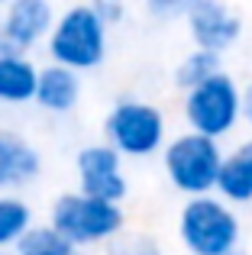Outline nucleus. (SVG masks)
<instances>
[{
    "label": "nucleus",
    "mask_w": 252,
    "mask_h": 255,
    "mask_svg": "<svg viewBox=\"0 0 252 255\" xmlns=\"http://www.w3.org/2000/svg\"><path fill=\"white\" fill-rule=\"evenodd\" d=\"M55 6L49 0H13L0 13V32L16 52H29L39 42H49L52 29H55Z\"/></svg>",
    "instance_id": "obj_9"
},
{
    "label": "nucleus",
    "mask_w": 252,
    "mask_h": 255,
    "mask_svg": "<svg viewBox=\"0 0 252 255\" xmlns=\"http://www.w3.org/2000/svg\"><path fill=\"white\" fill-rule=\"evenodd\" d=\"M32 230V210L16 194H0V252H13Z\"/></svg>",
    "instance_id": "obj_14"
},
{
    "label": "nucleus",
    "mask_w": 252,
    "mask_h": 255,
    "mask_svg": "<svg viewBox=\"0 0 252 255\" xmlns=\"http://www.w3.org/2000/svg\"><path fill=\"white\" fill-rule=\"evenodd\" d=\"M168 123L155 104L139 97H123L110 107L104 120V142L126 158H149L168 145Z\"/></svg>",
    "instance_id": "obj_5"
},
{
    "label": "nucleus",
    "mask_w": 252,
    "mask_h": 255,
    "mask_svg": "<svg viewBox=\"0 0 252 255\" xmlns=\"http://www.w3.org/2000/svg\"><path fill=\"white\" fill-rule=\"evenodd\" d=\"M75 171H78V191L94 200L120 204L126 197V174H123V155L107 142H94L78 149L75 155Z\"/></svg>",
    "instance_id": "obj_7"
},
{
    "label": "nucleus",
    "mask_w": 252,
    "mask_h": 255,
    "mask_svg": "<svg viewBox=\"0 0 252 255\" xmlns=\"http://www.w3.org/2000/svg\"><path fill=\"white\" fill-rule=\"evenodd\" d=\"M181 110H184V123H188L191 132L220 142L243 120V87L227 71H220L217 78H210L201 87L184 94Z\"/></svg>",
    "instance_id": "obj_6"
},
{
    "label": "nucleus",
    "mask_w": 252,
    "mask_h": 255,
    "mask_svg": "<svg viewBox=\"0 0 252 255\" xmlns=\"http://www.w3.org/2000/svg\"><path fill=\"white\" fill-rule=\"evenodd\" d=\"M13 255H84V249L71 246L68 239H62L45 223V226H32L29 236L13 249Z\"/></svg>",
    "instance_id": "obj_16"
},
{
    "label": "nucleus",
    "mask_w": 252,
    "mask_h": 255,
    "mask_svg": "<svg viewBox=\"0 0 252 255\" xmlns=\"http://www.w3.org/2000/svg\"><path fill=\"white\" fill-rule=\"evenodd\" d=\"M223 158H227V152L220 149L217 139L197 136L191 129L178 132L162 149V165H165V174H168L171 187L178 194H184L188 200L217 194Z\"/></svg>",
    "instance_id": "obj_3"
},
{
    "label": "nucleus",
    "mask_w": 252,
    "mask_h": 255,
    "mask_svg": "<svg viewBox=\"0 0 252 255\" xmlns=\"http://www.w3.org/2000/svg\"><path fill=\"white\" fill-rule=\"evenodd\" d=\"M240 236L243 226L236 210L217 194L184 200L178 213V239L191 255H233L240 252Z\"/></svg>",
    "instance_id": "obj_4"
},
{
    "label": "nucleus",
    "mask_w": 252,
    "mask_h": 255,
    "mask_svg": "<svg viewBox=\"0 0 252 255\" xmlns=\"http://www.w3.org/2000/svg\"><path fill=\"white\" fill-rule=\"evenodd\" d=\"M243 120L252 126V84L243 87Z\"/></svg>",
    "instance_id": "obj_20"
},
{
    "label": "nucleus",
    "mask_w": 252,
    "mask_h": 255,
    "mask_svg": "<svg viewBox=\"0 0 252 255\" xmlns=\"http://www.w3.org/2000/svg\"><path fill=\"white\" fill-rule=\"evenodd\" d=\"M184 23H188L194 49L214 52V55L236 45V39L243 32V16L230 3H220V0H191Z\"/></svg>",
    "instance_id": "obj_8"
},
{
    "label": "nucleus",
    "mask_w": 252,
    "mask_h": 255,
    "mask_svg": "<svg viewBox=\"0 0 252 255\" xmlns=\"http://www.w3.org/2000/svg\"><path fill=\"white\" fill-rule=\"evenodd\" d=\"M13 52H16V49H13V45L6 42V36L0 32V58H3V55H13Z\"/></svg>",
    "instance_id": "obj_21"
},
{
    "label": "nucleus",
    "mask_w": 252,
    "mask_h": 255,
    "mask_svg": "<svg viewBox=\"0 0 252 255\" xmlns=\"http://www.w3.org/2000/svg\"><path fill=\"white\" fill-rule=\"evenodd\" d=\"M123 207L107 204V200H94L81 191L58 194L52 200L49 210V226L62 239H68L78 249H91V246L117 243L123 233Z\"/></svg>",
    "instance_id": "obj_2"
},
{
    "label": "nucleus",
    "mask_w": 252,
    "mask_h": 255,
    "mask_svg": "<svg viewBox=\"0 0 252 255\" xmlns=\"http://www.w3.org/2000/svg\"><path fill=\"white\" fill-rule=\"evenodd\" d=\"M107 255H165V249L149 236H123L110 243Z\"/></svg>",
    "instance_id": "obj_17"
},
{
    "label": "nucleus",
    "mask_w": 252,
    "mask_h": 255,
    "mask_svg": "<svg viewBox=\"0 0 252 255\" xmlns=\"http://www.w3.org/2000/svg\"><path fill=\"white\" fill-rule=\"evenodd\" d=\"M220 55H214V52H204V49H194L188 52V55L178 62L175 68V84L181 87L184 94L194 91V87H201L204 81H210V78L220 75Z\"/></svg>",
    "instance_id": "obj_15"
},
{
    "label": "nucleus",
    "mask_w": 252,
    "mask_h": 255,
    "mask_svg": "<svg viewBox=\"0 0 252 255\" xmlns=\"http://www.w3.org/2000/svg\"><path fill=\"white\" fill-rule=\"evenodd\" d=\"M107 26L97 16L94 3H71L58 13L45 52L52 65H62L71 71H91L107 55Z\"/></svg>",
    "instance_id": "obj_1"
},
{
    "label": "nucleus",
    "mask_w": 252,
    "mask_h": 255,
    "mask_svg": "<svg viewBox=\"0 0 252 255\" xmlns=\"http://www.w3.org/2000/svg\"><path fill=\"white\" fill-rule=\"evenodd\" d=\"M0 255H13V252H0Z\"/></svg>",
    "instance_id": "obj_23"
},
{
    "label": "nucleus",
    "mask_w": 252,
    "mask_h": 255,
    "mask_svg": "<svg viewBox=\"0 0 252 255\" xmlns=\"http://www.w3.org/2000/svg\"><path fill=\"white\" fill-rule=\"evenodd\" d=\"M78 100H81V75L71 68H62V65H52V62L42 65L32 104L45 113L65 117V113H71L78 107Z\"/></svg>",
    "instance_id": "obj_11"
},
{
    "label": "nucleus",
    "mask_w": 252,
    "mask_h": 255,
    "mask_svg": "<svg viewBox=\"0 0 252 255\" xmlns=\"http://www.w3.org/2000/svg\"><path fill=\"white\" fill-rule=\"evenodd\" d=\"M39 65L23 52L0 58V104L6 107H23L36 100V87H39Z\"/></svg>",
    "instance_id": "obj_12"
},
{
    "label": "nucleus",
    "mask_w": 252,
    "mask_h": 255,
    "mask_svg": "<svg viewBox=\"0 0 252 255\" xmlns=\"http://www.w3.org/2000/svg\"><path fill=\"white\" fill-rule=\"evenodd\" d=\"M91 3H94L97 16L104 19V26H107V29H110V26H117L126 16V6L120 3V0H91Z\"/></svg>",
    "instance_id": "obj_19"
},
{
    "label": "nucleus",
    "mask_w": 252,
    "mask_h": 255,
    "mask_svg": "<svg viewBox=\"0 0 252 255\" xmlns=\"http://www.w3.org/2000/svg\"><path fill=\"white\" fill-rule=\"evenodd\" d=\"M145 10H149L152 16H158V19H175V16L184 19V13H188V0H152Z\"/></svg>",
    "instance_id": "obj_18"
},
{
    "label": "nucleus",
    "mask_w": 252,
    "mask_h": 255,
    "mask_svg": "<svg viewBox=\"0 0 252 255\" xmlns=\"http://www.w3.org/2000/svg\"><path fill=\"white\" fill-rule=\"evenodd\" d=\"M42 155L13 129H0V194H16L39 178Z\"/></svg>",
    "instance_id": "obj_10"
},
{
    "label": "nucleus",
    "mask_w": 252,
    "mask_h": 255,
    "mask_svg": "<svg viewBox=\"0 0 252 255\" xmlns=\"http://www.w3.org/2000/svg\"><path fill=\"white\" fill-rule=\"evenodd\" d=\"M217 197L227 204H249L252 200V139L227 152L217 181Z\"/></svg>",
    "instance_id": "obj_13"
},
{
    "label": "nucleus",
    "mask_w": 252,
    "mask_h": 255,
    "mask_svg": "<svg viewBox=\"0 0 252 255\" xmlns=\"http://www.w3.org/2000/svg\"><path fill=\"white\" fill-rule=\"evenodd\" d=\"M233 255H249V252H243V249H240V252H233Z\"/></svg>",
    "instance_id": "obj_22"
}]
</instances>
